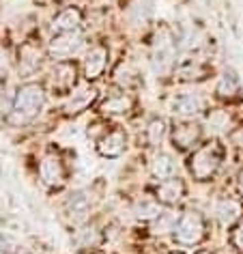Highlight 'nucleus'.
I'll list each match as a JSON object with an SVG mask.
<instances>
[{"label": "nucleus", "instance_id": "f257e3e1", "mask_svg": "<svg viewBox=\"0 0 243 254\" xmlns=\"http://www.w3.org/2000/svg\"><path fill=\"white\" fill-rule=\"evenodd\" d=\"M43 104H46V93L41 84H22L13 99V110L9 114V121L13 125L28 123L41 112Z\"/></svg>", "mask_w": 243, "mask_h": 254}, {"label": "nucleus", "instance_id": "f03ea898", "mask_svg": "<svg viewBox=\"0 0 243 254\" xmlns=\"http://www.w3.org/2000/svg\"><path fill=\"white\" fill-rule=\"evenodd\" d=\"M220 164H222V151L217 149V144L209 142V144H202L200 149H196L194 153H191L187 166H189V173L194 179L207 181L217 173Z\"/></svg>", "mask_w": 243, "mask_h": 254}, {"label": "nucleus", "instance_id": "7ed1b4c3", "mask_svg": "<svg viewBox=\"0 0 243 254\" xmlns=\"http://www.w3.org/2000/svg\"><path fill=\"white\" fill-rule=\"evenodd\" d=\"M175 237L181 246H196L204 237V220L198 211H185L175 231Z\"/></svg>", "mask_w": 243, "mask_h": 254}, {"label": "nucleus", "instance_id": "20e7f679", "mask_svg": "<svg viewBox=\"0 0 243 254\" xmlns=\"http://www.w3.org/2000/svg\"><path fill=\"white\" fill-rule=\"evenodd\" d=\"M175 37L170 35V30H159L155 37V43H153V67L155 71L164 73L168 71L175 63Z\"/></svg>", "mask_w": 243, "mask_h": 254}, {"label": "nucleus", "instance_id": "39448f33", "mask_svg": "<svg viewBox=\"0 0 243 254\" xmlns=\"http://www.w3.org/2000/svg\"><path fill=\"white\" fill-rule=\"evenodd\" d=\"M170 110L177 117L189 119L204 110V97L196 91H181L170 97Z\"/></svg>", "mask_w": 243, "mask_h": 254}, {"label": "nucleus", "instance_id": "423d86ee", "mask_svg": "<svg viewBox=\"0 0 243 254\" xmlns=\"http://www.w3.org/2000/svg\"><path fill=\"white\" fill-rule=\"evenodd\" d=\"M82 46V35L78 30H71V33H59L56 37H52L48 46V52L54 56V59H67V56L75 54Z\"/></svg>", "mask_w": 243, "mask_h": 254}, {"label": "nucleus", "instance_id": "0eeeda50", "mask_svg": "<svg viewBox=\"0 0 243 254\" xmlns=\"http://www.w3.org/2000/svg\"><path fill=\"white\" fill-rule=\"evenodd\" d=\"M39 175H41V181L50 188H61L65 183V177H67V170H65V164L59 155H48L43 157V162L39 164Z\"/></svg>", "mask_w": 243, "mask_h": 254}, {"label": "nucleus", "instance_id": "6e6552de", "mask_svg": "<svg viewBox=\"0 0 243 254\" xmlns=\"http://www.w3.org/2000/svg\"><path fill=\"white\" fill-rule=\"evenodd\" d=\"M155 196H157L159 202H164V205H177V202L185 196V183L179 179V177L166 179L157 186Z\"/></svg>", "mask_w": 243, "mask_h": 254}, {"label": "nucleus", "instance_id": "1a4fd4ad", "mask_svg": "<svg viewBox=\"0 0 243 254\" xmlns=\"http://www.w3.org/2000/svg\"><path fill=\"white\" fill-rule=\"evenodd\" d=\"M108 65V50L104 46H95L84 59V78L97 80Z\"/></svg>", "mask_w": 243, "mask_h": 254}, {"label": "nucleus", "instance_id": "9d476101", "mask_svg": "<svg viewBox=\"0 0 243 254\" xmlns=\"http://www.w3.org/2000/svg\"><path fill=\"white\" fill-rule=\"evenodd\" d=\"M75 86V67L71 63H61L52 71V88L56 93H69Z\"/></svg>", "mask_w": 243, "mask_h": 254}, {"label": "nucleus", "instance_id": "9b49d317", "mask_svg": "<svg viewBox=\"0 0 243 254\" xmlns=\"http://www.w3.org/2000/svg\"><path fill=\"white\" fill-rule=\"evenodd\" d=\"M125 147H127V138L123 131H110V134H106L104 138L99 140L97 149L99 153L104 157H110V160H114V157L123 155L125 153Z\"/></svg>", "mask_w": 243, "mask_h": 254}, {"label": "nucleus", "instance_id": "f8f14e48", "mask_svg": "<svg viewBox=\"0 0 243 254\" xmlns=\"http://www.w3.org/2000/svg\"><path fill=\"white\" fill-rule=\"evenodd\" d=\"M95 99H97V88H93V86L73 91L71 97H69L67 104H65V112L67 114H80V112H84Z\"/></svg>", "mask_w": 243, "mask_h": 254}, {"label": "nucleus", "instance_id": "ddd939ff", "mask_svg": "<svg viewBox=\"0 0 243 254\" xmlns=\"http://www.w3.org/2000/svg\"><path fill=\"white\" fill-rule=\"evenodd\" d=\"M67 215L73 222H84L88 218V211H91V198L84 192H73L65 202Z\"/></svg>", "mask_w": 243, "mask_h": 254}, {"label": "nucleus", "instance_id": "4468645a", "mask_svg": "<svg viewBox=\"0 0 243 254\" xmlns=\"http://www.w3.org/2000/svg\"><path fill=\"white\" fill-rule=\"evenodd\" d=\"M241 213H243V207H241V202L235 198H222L215 205V218L220 220L224 226H230L233 222H237L241 218Z\"/></svg>", "mask_w": 243, "mask_h": 254}, {"label": "nucleus", "instance_id": "2eb2a0df", "mask_svg": "<svg viewBox=\"0 0 243 254\" xmlns=\"http://www.w3.org/2000/svg\"><path fill=\"white\" fill-rule=\"evenodd\" d=\"M151 173L155 179L159 181H166V179H172L177 175V162L170 153H157L151 162Z\"/></svg>", "mask_w": 243, "mask_h": 254}, {"label": "nucleus", "instance_id": "dca6fc26", "mask_svg": "<svg viewBox=\"0 0 243 254\" xmlns=\"http://www.w3.org/2000/svg\"><path fill=\"white\" fill-rule=\"evenodd\" d=\"M80 24H82V13L75 7H69L54 17L52 28L56 33H71V30H78Z\"/></svg>", "mask_w": 243, "mask_h": 254}, {"label": "nucleus", "instance_id": "f3484780", "mask_svg": "<svg viewBox=\"0 0 243 254\" xmlns=\"http://www.w3.org/2000/svg\"><path fill=\"white\" fill-rule=\"evenodd\" d=\"M239 93H241L239 75H237L233 69L224 71L220 82H217V95H220L222 99H237V97H239Z\"/></svg>", "mask_w": 243, "mask_h": 254}, {"label": "nucleus", "instance_id": "a211bd4d", "mask_svg": "<svg viewBox=\"0 0 243 254\" xmlns=\"http://www.w3.org/2000/svg\"><path fill=\"white\" fill-rule=\"evenodd\" d=\"M198 136H200L198 125L183 123V125H179L177 129L172 131V142H175V147H179V149H189V147H194V142L198 140Z\"/></svg>", "mask_w": 243, "mask_h": 254}, {"label": "nucleus", "instance_id": "6ab92c4d", "mask_svg": "<svg viewBox=\"0 0 243 254\" xmlns=\"http://www.w3.org/2000/svg\"><path fill=\"white\" fill-rule=\"evenodd\" d=\"M131 106H133V101H131L129 95L127 93H117V95L108 97L104 104H101V112H106V114H125V112L131 110Z\"/></svg>", "mask_w": 243, "mask_h": 254}, {"label": "nucleus", "instance_id": "aec40b11", "mask_svg": "<svg viewBox=\"0 0 243 254\" xmlns=\"http://www.w3.org/2000/svg\"><path fill=\"white\" fill-rule=\"evenodd\" d=\"M179 220H181V215H179V213H175V211H162L155 220H153L151 231H153V235H166L170 231H177Z\"/></svg>", "mask_w": 243, "mask_h": 254}, {"label": "nucleus", "instance_id": "412c9836", "mask_svg": "<svg viewBox=\"0 0 243 254\" xmlns=\"http://www.w3.org/2000/svg\"><path fill=\"white\" fill-rule=\"evenodd\" d=\"M166 134H168V125H166L164 119H153L151 123L146 125V140H149L151 147L162 144Z\"/></svg>", "mask_w": 243, "mask_h": 254}, {"label": "nucleus", "instance_id": "4be33fe9", "mask_svg": "<svg viewBox=\"0 0 243 254\" xmlns=\"http://www.w3.org/2000/svg\"><path fill=\"white\" fill-rule=\"evenodd\" d=\"M159 213L162 211H159V205L155 200H138L136 205H133V218L136 220L149 222V220H155Z\"/></svg>", "mask_w": 243, "mask_h": 254}, {"label": "nucleus", "instance_id": "5701e85b", "mask_svg": "<svg viewBox=\"0 0 243 254\" xmlns=\"http://www.w3.org/2000/svg\"><path fill=\"white\" fill-rule=\"evenodd\" d=\"M207 127L211 134H224L230 127V114L226 110H213L207 119Z\"/></svg>", "mask_w": 243, "mask_h": 254}, {"label": "nucleus", "instance_id": "b1692460", "mask_svg": "<svg viewBox=\"0 0 243 254\" xmlns=\"http://www.w3.org/2000/svg\"><path fill=\"white\" fill-rule=\"evenodd\" d=\"M207 73H209V69L200 65V63H185V65L179 67V78L185 80V82H194V80H202V78H207Z\"/></svg>", "mask_w": 243, "mask_h": 254}, {"label": "nucleus", "instance_id": "393cba45", "mask_svg": "<svg viewBox=\"0 0 243 254\" xmlns=\"http://www.w3.org/2000/svg\"><path fill=\"white\" fill-rule=\"evenodd\" d=\"M73 241L80 248H95L101 241V235H99V231L95 226H84V228H80V231L75 233Z\"/></svg>", "mask_w": 243, "mask_h": 254}, {"label": "nucleus", "instance_id": "a878e982", "mask_svg": "<svg viewBox=\"0 0 243 254\" xmlns=\"http://www.w3.org/2000/svg\"><path fill=\"white\" fill-rule=\"evenodd\" d=\"M15 250V241L7 237V235H0V252H4V254H11Z\"/></svg>", "mask_w": 243, "mask_h": 254}, {"label": "nucleus", "instance_id": "bb28decb", "mask_svg": "<svg viewBox=\"0 0 243 254\" xmlns=\"http://www.w3.org/2000/svg\"><path fill=\"white\" fill-rule=\"evenodd\" d=\"M230 140H233V144H237V147H243V127H239V129H235L233 134H230Z\"/></svg>", "mask_w": 243, "mask_h": 254}, {"label": "nucleus", "instance_id": "cd10ccee", "mask_svg": "<svg viewBox=\"0 0 243 254\" xmlns=\"http://www.w3.org/2000/svg\"><path fill=\"white\" fill-rule=\"evenodd\" d=\"M235 244H237V248H239V250H243V224L235 231Z\"/></svg>", "mask_w": 243, "mask_h": 254}, {"label": "nucleus", "instance_id": "c85d7f7f", "mask_svg": "<svg viewBox=\"0 0 243 254\" xmlns=\"http://www.w3.org/2000/svg\"><path fill=\"white\" fill-rule=\"evenodd\" d=\"M239 190L243 192V168H241V173H239Z\"/></svg>", "mask_w": 243, "mask_h": 254}, {"label": "nucleus", "instance_id": "c756f323", "mask_svg": "<svg viewBox=\"0 0 243 254\" xmlns=\"http://www.w3.org/2000/svg\"><path fill=\"white\" fill-rule=\"evenodd\" d=\"M196 254H211V252H207V250H200V252H196Z\"/></svg>", "mask_w": 243, "mask_h": 254}, {"label": "nucleus", "instance_id": "7c9ffc66", "mask_svg": "<svg viewBox=\"0 0 243 254\" xmlns=\"http://www.w3.org/2000/svg\"><path fill=\"white\" fill-rule=\"evenodd\" d=\"M172 254H177V252H172Z\"/></svg>", "mask_w": 243, "mask_h": 254}]
</instances>
